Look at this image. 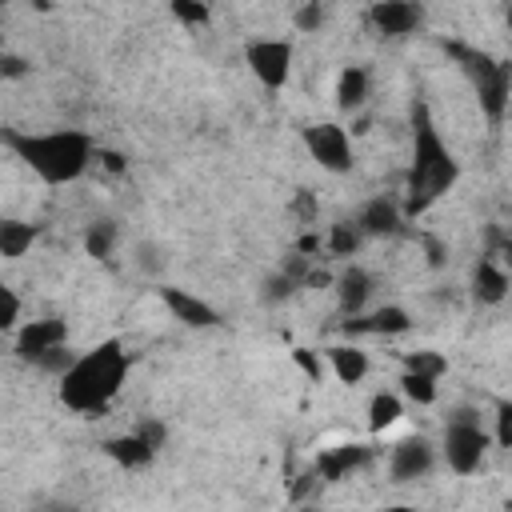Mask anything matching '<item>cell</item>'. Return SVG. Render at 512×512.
<instances>
[{
	"instance_id": "cell-16",
	"label": "cell",
	"mask_w": 512,
	"mask_h": 512,
	"mask_svg": "<svg viewBox=\"0 0 512 512\" xmlns=\"http://www.w3.org/2000/svg\"><path fill=\"white\" fill-rule=\"evenodd\" d=\"M160 300L168 304V312L180 320V324H188V328H212L220 316L200 300V296H192L188 288H176V284H164L160 288Z\"/></svg>"
},
{
	"instance_id": "cell-30",
	"label": "cell",
	"mask_w": 512,
	"mask_h": 512,
	"mask_svg": "<svg viewBox=\"0 0 512 512\" xmlns=\"http://www.w3.org/2000/svg\"><path fill=\"white\" fill-rule=\"evenodd\" d=\"M288 212H292L300 224H316V220H320V204H316V196H312L308 188L296 192V200L288 204Z\"/></svg>"
},
{
	"instance_id": "cell-7",
	"label": "cell",
	"mask_w": 512,
	"mask_h": 512,
	"mask_svg": "<svg viewBox=\"0 0 512 512\" xmlns=\"http://www.w3.org/2000/svg\"><path fill=\"white\" fill-rule=\"evenodd\" d=\"M304 148H308V156L324 168V172H352V164H356V152H352V136H348V128L344 124H336V120H324V124H308L304 128Z\"/></svg>"
},
{
	"instance_id": "cell-4",
	"label": "cell",
	"mask_w": 512,
	"mask_h": 512,
	"mask_svg": "<svg viewBox=\"0 0 512 512\" xmlns=\"http://www.w3.org/2000/svg\"><path fill=\"white\" fill-rule=\"evenodd\" d=\"M452 56L460 60V68L468 72L472 88H476V100H480V112L488 116V124H500L504 112H508V92H512V72L508 64H496L492 56L476 52V48H460L452 44Z\"/></svg>"
},
{
	"instance_id": "cell-20",
	"label": "cell",
	"mask_w": 512,
	"mask_h": 512,
	"mask_svg": "<svg viewBox=\"0 0 512 512\" xmlns=\"http://www.w3.org/2000/svg\"><path fill=\"white\" fill-rule=\"evenodd\" d=\"M364 228L356 224V220H336V224H328V232H324V252L328 256H336V260H352L360 248H364Z\"/></svg>"
},
{
	"instance_id": "cell-25",
	"label": "cell",
	"mask_w": 512,
	"mask_h": 512,
	"mask_svg": "<svg viewBox=\"0 0 512 512\" xmlns=\"http://www.w3.org/2000/svg\"><path fill=\"white\" fill-rule=\"evenodd\" d=\"M168 4H172V16L184 28H204L212 20V4L208 0H168Z\"/></svg>"
},
{
	"instance_id": "cell-18",
	"label": "cell",
	"mask_w": 512,
	"mask_h": 512,
	"mask_svg": "<svg viewBox=\"0 0 512 512\" xmlns=\"http://www.w3.org/2000/svg\"><path fill=\"white\" fill-rule=\"evenodd\" d=\"M104 452L120 464V468H128V472H136V468H148L152 460H156V448L140 436V432H124V436H112V440H104Z\"/></svg>"
},
{
	"instance_id": "cell-14",
	"label": "cell",
	"mask_w": 512,
	"mask_h": 512,
	"mask_svg": "<svg viewBox=\"0 0 512 512\" xmlns=\"http://www.w3.org/2000/svg\"><path fill=\"white\" fill-rule=\"evenodd\" d=\"M508 288H512V272L496 260V256H480L476 260V268H472V296L480 300V304H500L504 296H508Z\"/></svg>"
},
{
	"instance_id": "cell-6",
	"label": "cell",
	"mask_w": 512,
	"mask_h": 512,
	"mask_svg": "<svg viewBox=\"0 0 512 512\" xmlns=\"http://www.w3.org/2000/svg\"><path fill=\"white\" fill-rule=\"evenodd\" d=\"M488 448H492V432H484V424H480L476 412L460 408V412L448 416L440 452H444V464H448L456 476H472V472H480Z\"/></svg>"
},
{
	"instance_id": "cell-2",
	"label": "cell",
	"mask_w": 512,
	"mask_h": 512,
	"mask_svg": "<svg viewBox=\"0 0 512 512\" xmlns=\"http://www.w3.org/2000/svg\"><path fill=\"white\" fill-rule=\"evenodd\" d=\"M124 376H128V352H124V344L120 340H104V344L80 352L56 376L60 380V400H64V408L84 412V416L104 412L112 404V396L120 392Z\"/></svg>"
},
{
	"instance_id": "cell-26",
	"label": "cell",
	"mask_w": 512,
	"mask_h": 512,
	"mask_svg": "<svg viewBox=\"0 0 512 512\" xmlns=\"http://www.w3.org/2000/svg\"><path fill=\"white\" fill-rule=\"evenodd\" d=\"M400 360H404V368H412V372H428V376H436V380L448 372V360H444L440 352H432V348H416V352H404Z\"/></svg>"
},
{
	"instance_id": "cell-3",
	"label": "cell",
	"mask_w": 512,
	"mask_h": 512,
	"mask_svg": "<svg viewBox=\"0 0 512 512\" xmlns=\"http://www.w3.org/2000/svg\"><path fill=\"white\" fill-rule=\"evenodd\" d=\"M4 144L44 180V184H72L96 156L88 132L56 128V132H4Z\"/></svg>"
},
{
	"instance_id": "cell-27",
	"label": "cell",
	"mask_w": 512,
	"mask_h": 512,
	"mask_svg": "<svg viewBox=\"0 0 512 512\" xmlns=\"http://www.w3.org/2000/svg\"><path fill=\"white\" fill-rule=\"evenodd\" d=\"M492 444H496V448H512V400L496 404V416H492Z\"/></svg>"
},
{
	"instance_id": "cell-19",
	"label": "cell",
	"mask_w": 512,
	"mask_h": 512,
	"mask_svg": "<svg viewBox=\"0 0 512 512\" xmlns=\"http://www.w3.org/2000/svg\"><path fill=\"white\" fill-rule=\"evenodd\" d=\"M368 92H372V76L364 64H348L336 80V104L340 112H360L368 104Z\"/></svg>"
},
{
	"instance_id": "cell-13",
	"label": "cell",
	"mask_w": 512,
	"mask_h": 512,
	"mask_svg": "<svg viewBox=\"0 0 512 512\" xmlns=\"http://www.w3.org/2000/svg\"><path fill=\"white\" fill-rule=\"evenodd\" d=\"M332 288H336V304H340L344 316H360L372 304V276L360 264L340 268V276L332 280Z\"/></svg>"
},
{
	"instance_id": "cell-5",
	"label": "cell",
	"mask_w": 512,
	"mask_h": 512,
	"mask_svg": "<svg viewBox=\"0 0 512 512\" xmlns=\"http://www.w3.org/2000/svg\"><path fill=\"white\" fill-rule=\"evenodd\" d=\"M16 356L24 364H36L40 372H52L60 376L76 356L68 352V324L56 320V316H44V320H28L16 328Z\"/></svg>"
},
{
	"instance_id": "cell-9",
	"label": "cell",
	"mask_w": 512,
	"mask_h": 512,
	"mask_svg": "<svg viewBox=\"0 0 512 512\" xmlns=\"http://www.w3.org/2000/svg\"><path fill=\"white\" fill-rule=\"evenodd\" d=\"M436 468V448L428 436H404L388 448V476L392 484H416Z\"/></svg>"
},
{
	"instance_id": "cell-23",
	"label": "cell",
	"mask_w": 512,
	"mask_h": 512,
	"mask_svg": "<svg viewBox=\"0 0 512 512\" xmlns=\"http://www.w3.org/2000/svg\"><path fill=\"white\" fill-rule=\"evenodd\" d=\"M400 396L412 400V404H420V408H428V404H436V396H440V380L428 376V372L404 368V372H400Z\"/></svg>"
},
{
	"instance_id": "cell-21",
	"label": "cell",
	"mask_w": 512,
	"mask_h": 512,
	"mask_svg": "<svg viewBox=\"0 0 512 512\" xmlns=\"http://www.w3.org/2000/svg\"><path fill=\"white\" fill-rule=\"evenodd\" d=\"M40 236V228L32 220H0V256L4 260H20L32 240Z\"/></svg>"
},
{
	"instance_id": "cell-15",
	"label": "cell",
	"mask_w": 512,
	"mask_h": 512,
	"mask_svg": "<svg viewBox=\"0 0 512 512\" xmlns=\"http://www.w3.org/2000/svg\"><path fill=\"white\" fill-rule=\"evenodd\" d=\"M368 460H372V448H368V444H340V448L320 452L316 472H320V480L336 484V480H348L352 472H360Z\"/></svg>"
},
{
	"instance_id": "cell-22",
	"label": "cell",
	"mask_w": 512,
	"mask_h": 512,
	"mask_svg": "<svg viewBox=\"0 0 512 512\" xmlns=\"http://www.w3.org/2000/svg\"><path fill=\"white\" fill-rule=\"evenodd\" d=\"M400 416H404V396H400V392H376V396L368 400V428H372L376 436L388 432Z\"/></svg>"
},
{
	"instance_id": "cell-33",
	"label": "cell",
	"mask_w": 512,
	"mask_h": 512,
	"mask_svg": "<svg viewBox=\"0 0 512 512\" xmlns=\"http://www.w3.org/2000/svg\"><path fill=\"white\" fill-rule=\"evenodd\" d=\"M488 256H496L504 268H512V240H508V236H492V248H488Z\"/></svg>"
},
{
	"instance_id": "cell-29",
	"label": "cell",
	"mask_w": 512,
	"mask_h": 512,
	"mask_svg": "<svg viewBox=\"0 0 512 512\" xmlns=\"http://www.w3.org/2000/svg\"><path fill=\"white\" fill-rule=\"evenodd\" d=\"M292 24H296L300 32H316V28L324 24V4H320V0H304V4L292 12Z\"/></svg>"
},
{
	"instance_id": "cell-10",
	"label": "cell",
	"mask_w": 512,
	"mask_h": 512,
	"mask_svg": "<svg viewBox=\"0 0 512 512\" xmlns=\"http://www.w3.org/2000/svg\"><path fill=\"white\" fill-rule=\"evenodd\" d=\"M420 20H424L420 0H372V8H368V24H372V32L384 36V40H404V36H412V32L420 28Z\"/></svg>"
},
{
	"instance_id": "cell-34",
	"label": "cell",
	"mask_w": 512,
	"mask_h": 512,
	"mask_svg": "<svg viewBox=\"0 0 512 512\" xmlns=\"http://www.w3.org/2000/svg\"><path fill=\"white\" fill-rule=\"evenodd\" d=\"M24 72V60L20 56H4V76H20Z\"/></svg>"
},
{
	"instance_id": "cell-32",
	"label": "cell",
	"mask_w": 512,
	"mask_h": 512,
	"mask_svg": "<svg viewBox=\"0 0 512 512\" xmlns=\"http://www.w3.org/2000/svg\"><path fill=\"white\" fill-rule=\"evenodd\" d=\"M136 432H140V436H144V440H148L156 452H160V448H164V440H168V428H164L156 416H144V420L136 424Z\"/></svg>"
},
{
	"instance_id": "cell-11",
	"label": "cell",
	"mask_w": 512,
	"mask_h": 512,
	"mask_svg": "<svg viewBox=\"0 0 512 512\" xmlns=\"http://www.w3.org/2000/svg\"><path fill=\"white\" fill-rule=\"evenodd\" d=\"M340 328L348 336H404L412 328V316L400 304H380V308H364L360 316H348Z\"/></svg>"
},
{
	"instance_id": "cell-24",
	"label": "cell",
	"mask_w": 512,
	"mask_h": 512,
	"mask_svg": "<svg viewBox=\"0 0 512 512\" xmlns=\"http://www.w3.org/2000/svg\"><path fill=\"white\" fill-rule=\"evenodd\" d=\"M116 224L112 220H92L88 228H84V252L88 256H96V260H108L112 256V248H116Z\"/></svg>"
},
{
	"instance_id": "cell-31",
	"label": "cell",
	"mask_w": 512,
	"mask_h": 512,
	"mask_svg": "<svg viewBox=\"0 0 512 512\" xmlns=\"http://www.w3.org/2000/svg\"><path fill=\"white\" fill-rule=\"evenodd\" d=\"M0 300H4L0 328H4V332H16V328H20V296H16V288H0Z\"/></svg>"
},
{
	"instance_id": "cell-12",
	"label": "cell",
	"mask_w": 512,
	"mask_h": 512,
	"mask_svg": "<svg viewBox=\"0 0 512 512\" xmlns=\"http://www.w3.org/2000/svg\"><path fill=\"white\" fill-rule=\"evenodd\" d=\"M404 208L392 200V196H372V200H364V208L356 212V224L364 228V236L368 240H376V236H396L400 228H404Z\"/></svg>"
},
{
	"instance_id": "cell-17",
	"label": "cell",
	"mask_w": 512,
	"mask_h": 512,
	"mask_svg": "<svg viewBox=\"0 0 512 512\" xmlns=\"http://www.w3.org/2000/svg\"><path fill=\"white\" fill-rule=\"evenodd\" d=\"M324 356H328V368H332V376L340 384H360L368 376V368H372L368 352L360 344H332V348H324Z\"/></svg>"
},
{
	"instance_id": "cell-8",
	"label": "cell",
	"mask_w": 512,
	"mask_h": 512,
	"mask_svg": "<svg viewBox=\"0 0 512 512\" xmlns=\"http://www.w3.org/2000/svg\"><path fill=\"white\" fill-rule=\"evenodd\" d=\"M292 60H296V48L288 40H276V36H260V40H248L244 48V64L248 72L264 84V88H284L288 76H292Z\"/></svg>"
},
{
	"instance_id": "cell-1",
	"label": "cell",
	"mask_w": 512,
	"mask_h": 512,
	"mask_svg": "<svg viewBox=\"0 0 512 512\" xmlns=\"http://www.w3.org/2000/svg\"><path fill=\"white\" fill-rule=\"evenodd\" d=\"M460 180V164L452 148L444 144L440 128L432 124L428 108H412V164H408V184H404V212L420 216L428 212L440 196H448Z\"/></svg>"
},
{
	"instance_id": "cell-28",
	"label": "cell",
	"mask_w": 512,
	"mask_h": 512,
	"mask_svg": "<svg viewBox=\"0 0 512 512\" xmlns=\"http://www.w3.org/2000/svg\"><path fill=\"white\" fill-rule=\"evenodd\" d=\"M292 360L304 368V376H308L312 384H320V380H324V372H328V356H320V352H312V348H296V352H292Z\"/></svg>"
}]
</instances>
